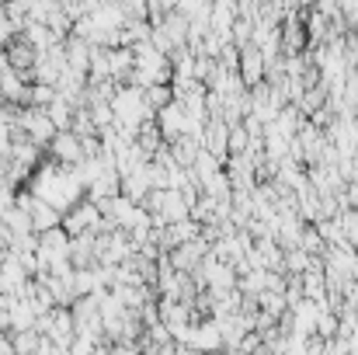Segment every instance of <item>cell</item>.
<instances>
[{"label": "cell", "mask_w": 358, "mask_h": 355, "mask_svg": "<svg viewBox=\"0 0 358 355\" xmlns=\"http://www.w3.org/2000/svg\"><path fill=\"white\" fill-rule=\"evenodd\" d=\"M98 220H101V213H98V206L87 199H80L66 216H63V230H66V237H84V234H91L94 227H98Z\"/></svg>", "instance_id": "1"}, {"label": "cell", "mask_w": 358, "mask_h": 355, "mask_svg": "<svg viewBox=\"0 0 358 355\" xmlns=\"http://www.w3.org/2000/svg\"><path fill=\"white\" fill-rule=\"evenodd\" d=\"M237 77L243 81V88H247V91H250V88H257V84H264V56H261L254 46L240 49Z\"/></svg>", "instance_id": "2"}, {"label": "cell", "mask_w": 358, "mask_h": 355, "mask_svg": "<svg viewBox=\"0 0 358 355\" xmlns=\"http://www.w3.org/2000/svg\"><path fill=\"white\" fill-rule=\"evenodd\" d=\"M52 146V157L63 164V167H77L84 160V150H80V139L73 132H56V139L49 143Z\"/></svg>", "instance_id": "3"}, {"label": "cell", "mask_w": 358, "mask_h": 355, "mask_svg": "<svg viewBox=\"0 0 358 355\" xmlns=\"http://www.w3.org/2000/svg\"><path fill=\"white\" fill-rule=\"evenodd\" d=\"M257 310L268 314L271 321H278L289 307H285V296H282V293H261V296H257Z\"/></svg>", "instance_id": "4"}, {"label": "cell", "mask_w": 358, "mask_h": 355, "mask_svg": "<svg viewBox=\"0 0 358 355\" xmlns=\"http://www.w3.org/2000/svg\"><path fill=\"white\" fill-rule=\"evenodd\" d=\"M338 328H341L338 314H331V310H320V317H317V328H313V335H317V338H324V342H331V338H338Z\"/></svg>", "instance_id": "5"}, {"label": "cell", "mask_w": 358, "mask_h": 355, "mask_svg": "<svg viewBox=\"0 0 358 355\" xmlns=\"http://www.w3.org/2000/svg\"><path fill=\"white\" fill-rule=\"evenodd\" d=\"M338 18L345 21V28H348V32H358V0H345V4H338Z\"/></svg>", "instance_id": "6"}]
</instances>
